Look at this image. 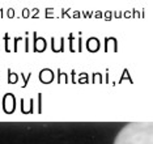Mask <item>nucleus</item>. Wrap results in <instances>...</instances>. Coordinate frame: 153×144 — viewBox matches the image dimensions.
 <instances>
[{"instance_id": "f257e3e1", "label": "nucleus", "mask_w": 153, "mask_h": 144, "mask_svg": "<svg viewBox=\"0 0 153 144\" xmlns=\"http://www.w3.org/2000/svg\"><path fill=\"white\" fill-rule=\"evenodd\" d=\"M114 144H153L152 121L128 123L119 131Z\"/></svg>"}]
</instances>
